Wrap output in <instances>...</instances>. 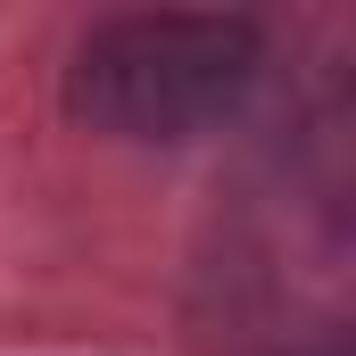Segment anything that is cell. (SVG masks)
<instances>
[{
    "label": "cell",
    "instance_id": "cell-1",
    "mask_svg": "<svg viewBox=\"0 0 356 356\" xmlns=\"http://www.w3.org/2000/svg\"><path fill=\"white\" fill-rule=\"evenodd\" d=\"M266 75V25L241 8H124L75 33L67 116L99 141L166 149L241 116Z\"/></svg>",
    "mask_w": 356,
    "mask_h": 356
}]
</instances>
